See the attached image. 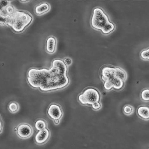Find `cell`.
Returning a JSON list of instances; mask_svg holds the SVG:
<instances>
[{
  "label": "cell",
  "instance_id": "cell-1",
  "mask_svg": "<svg viewBox=\"0 0 149 149\" xmlns=\"http://www.w3.org/2000/svg\"><path fill=\"white\" fill-rule=\"evenodd\" d=\"M67 67L62 60L55 59L50 69H31L27 74V80L32 87L47 92L61 89L69 84Z\"/></svg>",
  "mask_w": 149,
  "mask_h": 149
},
{
  "label": "cell",
  "instance_id": "cell-2",
  "mask_svg": "<svg viewBox=\"0 0 149 149\" xmlns=\"http://www.w3.org/2000/svg\"><path fill=\"white\" fill-rule=\"evenodd\" d=\"M91 24L94 29L101 30L105 34H109L115 28L113 23L110 22L108 15L99 8H95L93 10Z\"/></svg>",
  "mask_w": 149,
  "mask_h": 149
},
{
  "label": "cell",
  "instance_id": "cell-3",
  "mask_svg": "<svg viewBox=\"0 0 149 149\" xmlns=\"http://www.w3.org/2000/svg\"><path fill=\"white\" fill-rule=\"evenodd\" d=\"M32 17L29 13L20 11H16L11 16L9 26L15 32H21L24 31L32 21Z\"/></svg>",
  "mask_w": 149,
  "mask_h": 149
},
{
  "label": "cell",
  "instance_id": "cell-4",
  "mask_svg": "<svg viewBox=\"0 0 149 149\" xmlns=\"http://www.w3.org/2000/svg\"><path fill=\"white\" fill-rule=\"evenodd\" d=\"M99 92L94 88H87L83 93L79 95L78 99L80 103L83 105H92L100 99Z\"/></svg>",
  "mask_w": 149,
  "mask_h": 149
},
{
  "label": "cell",
  "instance_id": "cell-5",
  "mask_svg": "<svg viewBox=\"0 0 149 149\" xmlns=\"http://www.w3.org/2000/svg\"><path fill=\"white\" fill-rule=\"evenodd\" d=\"M17 127L16 134L18 137L21 139H29L34 134L33 128L29 124L22 123L18 125Z\"/></svg>",
  "mask_w": 149,
  "mask_h": 149
},
{
  "label": "cell",
  "instance_id": "cell-6",
  "mask_svg": "<svg viewBox=\"0 0 149 149\" xmlns=\"http://www.w3.org/2000/svg\"><path fill=\"white\" fill-rule=\"evenodd\" d=\"M47 113L49 117L54 120L61 119L63 113L61 106L56 104H51L47 110Z\"/></svg>",
  "mask_w": 149,
  "mask_h": 149
},
{
  "label": "cell",
  "instance_id": "cell-7",
  "mask_svg": "<svg viewBox=\"0 0 149 149\" xmlns=\"http://www.w3.org/2000/svg\"><path fill=\"white\" fill-rule=\"evenodd\" d=\"M50 135V130L47 128L40 130L35 135L34 141L37 145H43L48 141Z\"/></svg>",
  "mask_w": 149,
  "mask_h": 149
},
{
  "label": "cell",
  "instance_id": "cell-8",
  "mask_svg": "<svg viewBox=\"0 0 149 149\" xmlns=\"http://www.w3.org/2000/svg\"><path fill=\"white\" fill-rule=\"evenodd\" d=\"M57 41L55 37L50 36L46 39L45 43V50L50 54L54 53L56 50Z\"/></svg>",
  "mask_w": 149,
  "mask_h": 149
},
{
  "label": "cell",
  "instance_id": "cell-9",
  "mask_svg": "<svg viewBox=\"0 0 149 149\" xmlns=\"http://www.w3.org/2000/svg\"><path fill=\"white\" fill-rule=\"evenodd\" d=\"M50 5L47 3L43 2L36 6L34 11L36 15H41L48 12L50 10Z\"/></svg>",
  "mask_w": 149,
  "mask_h": 149
},
{
  "label": "cell",
  "instance_id": "cell-10",
  "mask_svg": "<svg viewBox=\"0 0 149 149\" xmlns=\"http://www.w3.org/2000/svg\"><path fill=\"white\" fill-rule=\"evenodd\" d=\"M137 113L139 117L144 120L149 119V108L147 106H140L137 110Z\"/></svg>",
  "mask_w": 149,
  "mask_h": 149
},
{
  "label": "cell",
  "instance_id": "cell-11",
  "mask_svg": "<svg viewBox=\"0 0 149 149\" xmlns=\"http://www.w3.org/2000/svg\"><path fill=\"white\" fill-rule=\"evenodd\" d=\"M115 76L116 77L125 82L127 77V74L124 70L119 67H115Z\"/></svg>",
  "mask_w": 149,
  "mask_h": 149
},
{
  "label": "cell",
  "instance_id": "cell-12",
  "mask_svg": "<svg viewBox=\"0 0 149 149\" xmlns=\"http://www.w3.org/2000/svg\"><path fill=\"white\" fill-rule=\"evenodd\" d=\"M34 126L35 129L37 131H39L47 128L48 125L45 120L42 119H39L35 121Z\"/></svg>",
  "mask_w": 149,
  "mask_h": 149
},
{
  "label": "cell",
  "instance_id": "cell-13",
  "mask_svg": "<svg viewBox=\"0 0 149 149\" xmlns=\"http://www.w3.org/2000/svg\"><path fill=\"white\" fill-rule=\"evenodd\" d=\"M113 88L116 91H120L123 89L125 85V82L115 77L112 81Z\"/></svg>",
  "mask_w": 149,
  "mask_h": 149
},
{
  "label": "cell",
  "instance_id": "cell-14",
  "mask_svg": "<svg viewBox=\"0 0 149 149\" xmlns=\"http://www.w3.org/2000/svg\"><path fill=\"white\" fill-rule=\"evenodd\" d=\"M20 109V106L18 102L16 101H12L8 106V110L12 114L17 113Z\"/></svg>",
  "mask_w": 149,
  "mask_h": 149
},
{
  "label": "cell",
  "instance_id": "cell-15",
  "mask_svg": "<svg viewBox=\"0 0 149 149\" xmlns=\"http://www.w3.org/2000/svg\"><path fill=\"white\" fill-rule=\"evenodd\" d=\"M134 107L130 105H125L123 109L124 113L127 116L132 115L134 113Z\"/></svg>",
  "mask_w": 149,
  "mask_h": 149
},
{
  "label": "cell",
  "instance_id": "cell-16",
  "mask_svg": "<svg viewBox=\"0 0 149 149\" xmlns=\"http://www.w3.org/2000/svg\"><path fill=\"white\" fill-rule=\"evenodd\" d=\"M11 16L4 15L1 14V25H9L10 22Z\"/></svg>",
  "mask_w": 149,
  "mask_h": 149
},
{
  "label": "cell",
  "instance_id": "cell-17",
  "mask_svg": "<svg viewBox=\"0 0 149 149\" xmlns=\"http://www.w3.org/2000/svg\"><path fill=\"white\" fill-rule=\"evenodd\" d=\"M141 98L142 100L145 102L149 100V90L148 88L143 90L141 93Z\"/></svg>",
  "mask_w": 149,
  "mask_h": 149
},
{
  "label": "cell",
  "instance_id": "cell-18",
  "mask_svg": "<svg viewBox=\"0 0 149 149\" xmlns=\"http://www.w3.org/2000/svg\"><path fill=\"white\" fill-rule=\"evenodd\" d=\"M2 10H5L6 13V15H12L13 13L16 11L15 10V8H13V6H8L5 9H3Z\"/></svg>",
  "mask_w": 149,
  "mask_h": 149
},
{
  "label": "cell",
  "instance_id": "cell-19",
  "mask_svg": "<svg viewBox=\"0 0 149 149\" xmlns=\"http://www.w3.org/2000/svg\"><path fill=\"white\" fill-rule=\"evenodd\" d=\"M149 49L142 51L141 53V57L143 60H148L149 58Z\"/></svg>",
  "mask_w": 149,
  "mask_h": 149
},
{
  "label": "cell",
  "instance_id": "cell-20",
  "mask_svg": "<svg viewBox=\"0 0 149 149\" xmlns=\"http://www.w3.org/2000/svg\"><path fill=\"white\" fill-rule=\"evenodd\" d=\"M104 89L107 91H109L113 88V84L110 82H104Z\"/></svg>",
  "mask_w": 149,
  "mask_h": 149
},
{
  "label": "cell",
  "instance_id": "cell-21",
  "mask_svg": "<svg viewBox=\"0 0 149 149\" xmlns=\"http://www.w3.org/2000/svg\"><path fill=\"white\" fill-rule=\"evenodd\" d=\"M9 1H1L0 3L1 5V10L5 9L9 6Z\"/></svg>",
  "mask_w": 149,
  "mask_h": 149
},
{
  "label": "cell",
  "instance_id": "cell-22",
  "mask_svg": "<svg viewBox=\"0 0 149 149\" xmlns=\"http://www.w3.org/2000/svg\"><path fill=\"white\" fill-rule=\"evenodd\" d=\"M92 108L94 110H97L100 109L101 107V105L99 102H97L92 105Z\"/></svg>",
  "mask_w": 149,
  "mask_h": 149
},
{
  "label": "cell",
  "instance_id": "cell-23",
  "mask_svg": "<svg viewBox=\"0 0 149 149\" xmlns=\"http://www.w3.org/2000/svg\"><path fill=\"white\" fill-rule=\"evenodd\" d=\"M63 62L67 66H70L72 63V59L69 58H64V59Z\"/></svg>",
  "mask_w": 149,
  "mask_h": 149
},
{
  "label": "cell",
  "instance_id": "cell-24",
  "mask_svg": "<svg viewBox=\"0 0 149 149\" xmlns=\"http://www.w3.org/2000/svg\"><path fill=\"white\" fill-rule=\"evenodd\" d=\"M54 123L56 125L58 124L59 123V120H54Z\"/></svg>",
  "mask_w": 149,
  "mask_h": 149
},
{
  "label": "cell",
  "instance_id": "cell-25",
  "mask_svg": "<svg viewBox=\"0 0 149 149\" xmlns=\"http://www.w3.org/2000/svg\"><path fill=\"white\" fill-rule=\"evenodd\" d=\"M21 2H22L23 3H26L27 2H28L30 1H20Z\"/></svg>",
  "mask_w": 149,
  "mask_h": 149
}]
</instances>
